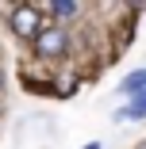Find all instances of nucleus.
Instances as JSON below:
<instances>
[{
  "label": "nucleus",
  "instance_id": "3",
  "mask_svg": "<svg viewBox=\"0 0 146 149\" xmlns=\"http://www.w3.org/2000/svg\"><path fill=\"white\" fill-rule=\"evenodd\" d=\"M50 12H54L58 19H69V15H77L81 8L73 4V0H54V4H50Z\"/></svg>",
  "mask_w": 146,
  "mask_h": 149
},
{
  "label": "nucleus",
  "instance_id": "4",
  "mask_svg": "<svg viewBox=\"0 0 146 149\" xmlns=\"http://www.w3.org/2000/svg\"><path fill=\"white\" fill-rule=\"evenodd\" d=\"M123 92H131V96H142V92H146V73H135V77H127Z\"/></svg>",
  "mask_w": 146,
  "mask_h": 149
},
{
  "label": "nucleus",
  "instance_id": "1",
  "mask_svg": "<svg viewBox=\"0 0 146 149\" xmlns=\"http://www.w3.org/2000/svg\"><path fill=\"white\" fill-rule=\"evenodd\" d=\"M12 31L19 35V38H39L46 27H42V12L35 8V4H19L16 12H12Z\"/></svg>",
  "mask_w": 146,
  "mask_h": 149
},
{
  "label": "nucleus",
  "instance_id": "2",
  "mask_svg": "<svg viewBox=\"0 0 146 149\" xmlns=\"http://www.w3.org/2000/svg\"><path fill=\"white\" fill-rule=\"evenodd\" d=\"M69 46V35H66V27H46V31L35 38V50L39 57H62Z\"/></svg>",
  "mask_w": 146,
  "mask_h": 149
},
{
  "label": "nucleus",
  "instance_id": "5",
  "mask_svg": "<svg viewBox=\"0 0 146 149\" xmlns=\"http://www.w3.org/2000/svg\"><path fill=\"white\" fill-rule=\"evenodd\" d=\"M85 149H100V145H96V141H89V145H85Z\"/></svg>",
  "mask_w": 146,
  "mask_h": 149
},
{
  "label": "nucleus",
  "instance_id": "6",
  "mask_svg": "<svg viewBox=\"0 0 146 149\" xmlns=\"http://www.w3.org/2000/svg\"><path fill=\"white\" fill-rule=\"evenodd\" d=\"M0 88H4V69H0Z\"/></svg>",
  "mask_w": 146,
  "mask_h": 149
}]
</instances>
